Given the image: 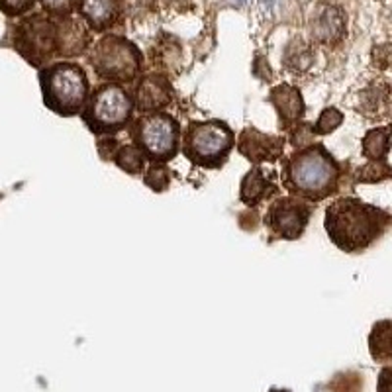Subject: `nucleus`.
Here are the masks:
<instances>
[{
	"instance_id": "nucleus-1",
	"label": "nucleus",
	"mask_w": 392,
	"mask_h": 392,
	"mask_svg": "<svg viewBox=\"0 0 392 392\" xmlns=\"http://www.w3.org/2000/svg\"><path fill=\"white\" fill-rule=\"evenodd\" d=\"M392 218L357 198H340L326 210V232L343 251H361L384 234Z\"/></svg>"
},
{
	"instance_id": "nucleus-2",
	"label": "nucleus",
	"mask_w": 392,
	"mask_h": 392,
	"mask_svg": "<svg viewBox=\"0 0 392 392\" xmlns=\"http://www.w3.org/2000/svg\"><path fill=\"white\" fill-rule=\"evenodd\" d=\"M283 181L298 198L322 201L338 189L340 165L323 145H310L288 159Z\"/></svg>"
},
{
	"instance_id": "nucleus-3",
	"label": "nucleus",
	"mask_w": 392,
	"mask_h": 392,
	"mask_svg": "<svg viewBox=\"0 0 392 392\" xmlns=\"http://www.w3.org/2000/svg\"><path fill=\"white\" fill-rule=\"evenodd\" d=\"M45 106L59 116L83 112L90 95V83L85 69L73 61L53 63L40 73Z\"/></svg>"
},
{
	"instance_id": "nucleus-4",
	"label": "nucleus",
	"mask_w": 392,
	"mask_h": 392,
	"mask_svg": "<svg viewBox=\"0 0 392 392\" xmlns=\"http://www.w3.org/2000/svg\"><path fill=\"white\" fill-rule=\"evenodd\" d=\"M133 110V96L126 88L120 85H102L88 95L83 108V122L96 136H110L130 124Z\"/></svg>"
},
{
	"instance_id": "nucleus-5",
	"label": "nucleus",
	"mask_w": 392,
	"mask_h": 392,
	"mask_svg": "<svg viewBox=\"0 0 392 392\" xmlns=\"http://www.w3.org/2000/svg\"><path fill=\"white\" fill-rule=\"evenodd\" d=\"M234 131L222 120L191 122L183 136V153L192 165L220 169L234 148Z\"/></svg>"
},
{
	"instance_id": "nucleus-6",
	"label": "nucleus",
	"mask_w": 392,
	"mask_h": 392,
	"mask_svg": "<svg viewBox=\"0 0 392 392\" xmlns=\"http://www.w3.org/2000/svg\"><path fill=\"white\" fill-rule=\"evenodd\" d=\"M131 138L149 161L165 163L181 149V126L171 114H149L131 128Z\"/></svg>"
},
{
	"instance_id": "nucleus-7",
	"label": "nucleus",
	"mask_w": 392,
	"mask_h": 392,
	"mask_svg": "<svg viewBox=\"0 0 392 392\" xmlns=\"http://www.w3.org/2000/svg\"><path fill=\"white\" fill-rule=\"evenodd\" d=\"M90 65L98 77L130 83L140 75L141 53L128 40L118 35H106L90 53Z\"/></svg>"
},
{
	"instance_id": "nucleus-8",
	"label": "nucleus",
	"mask_w": 392,
	"mask_h": 392,
	"mask_svg": "<svg viewBox=\"0 0 392 392\" xmlns=\"http://www.w3.org/2000/svg\"><path fill=\"white\" fill-rule=\"evenodd\" d=\"M18 49L34 65H44L59 52V28L44 16H34L20 24Z\"/></svg>"
},
{
	"instance_id": "nucleus-9",
	"label": "nucleus",
	"mask_w": 392,
	"mask_h": 392,
	"mask_svg": "<svg viewBox=\"0 0 392 392\" xmlns=\"http://www.w3.org/2000/svg\"><path fill=\"white\" fill-rule=\"evenodd\" d=\"M312 210L304 198L285 196L277 198L267 212V226L285 239H297L310 222Z\"/></svg>"
},
{
	"instance_id": "nucleus-10",
	"label": "nucleus",
	"mask_w": 392,
	"mask_h": 392,
	"mask_svg": "<svg viewBox=\"0 0 392 392\" xmlns=\"http://www.w3.org/2000/svg\"><path fill=\"white\" fill-rule=\"evenodd\" d=\"M171 98H173V90H171L169 81L161 75H149V77L141 78L133 102L140 110H159L169 105Z\"/></svg>"
},
{
	"instance_id": "nucleus-11",
	"label": "nucleus",
	"mask_w": 392,
	"mask_h": 392,
	"mask_svg": "<svg viewBox=\"0 0 392 392\" xmlns=\"http://www.w3.org/2000/svg\"><path fill=\"white\" fill-rule=\"evenodd\" d=\"M239 151L253 163L271 161V159L280 155L283 141L269 138L267 133H259L255 130H244L242 138H239Z\"/></svg>"
},
{
	"instance_id": "nucleus-12",
	"label": "nucleus",
	"mask_w": 392,
	"mask_h": 392,
	"mask_svg": "<svg viewBox=\"0 0 392 392\" xmlns=\"http://www.w3.org/2000/svg\"><path fill=\"white\" fill-rule=\"evenodd\" d=\"M120 4L122 0H81L78 8L88 26L96 32H102L116 24L120 16Z\"/></svg>"
},
{
	"instance_id": "nucleus-13",
	"label": "nucleus",
	"mask_w": 392,
	"mask_h": 392,
	"mask_svg": "<svg viewBox=\"0 0 392 392\" xmlns=\"http://www.w3.org/2000/svg\"><path fill=\"white\" fill-rule=\"evenodd\" d=\"M277 192V186L273 184L267 173L261 167H255L249 173L245 174L244 184H242V201L249 206H255L261 201H265L269 194Z\"/></svg>"
},
{
	"instance_id": "nucleus-14",
	"label": "nucleus",
	"mask_w": 392,
	"mask_h": 392,
	"mask_svg": "<svg viewBox=\"0 0 392 392\" xmlns=\"http://www.w3.org/2000/svg\"><path fill=\"white\" fill-rule=\"evenodd\" d=\"M271 100L275 102V108L280 114L283 122H295L304 112L302 96L297 88L288 87V85H280L279 88H275L271 93Z\"/></svg>"
},
{
	"instance_id": "nucleus-15",
	"label": "nucleus",
	"mask_w": 392,
	"mask_h": 392,
	"mask_svg": "<svg viewBox=\"0 0 392 392\" xmlns=\"http://www.w3.org/2000/svg\"><path fill=\"white\" fill-rule=\"evenodd\" d=\"M369 348L376 361L392 359V322H379L371 331Z\"/></svg>"
},
{
	"instance_id": "nucleus-16",
	"label": "nucleus",
	"mask_w": 392,
	"mask_h": 392,
	"mask_svg": "<svg viewBox=\"0 0 392 392\" xmlns=\"http://www.w3.org/2000/svg\"><path fill=\"white\" fill-rule=\"evenodd\" d=\"M391 133L392 128H376V130H371L365 136L363 140V151L369 159H375V161H381L386 151L391 148Z\"/></svg>"
},
{
	"instance_id": "nucleus-17",
	"label": "nucleus",
	"mask_w": 392,
	"mask_h": 392,
	"mask_svg": "<svg viewBox=\"0 0 392 392\" xmlns=\"http://www.w3.org/2000/svg\"><path fill=\"white\" fill-rule=\"evenodd\" d=\"M114 161H116V165L120 167L122 171H126V173L138 174L143 171L148 157L143 155V151H141L138 145H126V148L118 149Z\"/></svg>"
},
{
	"instance_id": "nucleus-18",
	"label": "nucleus",
	"mask_w": 392,
	"mask_h": 392,
	"mask_svg": "<svg viewBox=\"0 0 392 392\" xmlns=\"http://www.w3.org/2000/svg\"><path fill=\"white\" fill-rule=\"evenodd\" d=\"M343 28V16L338 8H328L320 18V26H318V34L323 40L328 37H338Z\"/></svg>"
},
{
	"instance_id": "nucleus-19",
	"label": "nucleus",
	"mask_w": 392,
	"mask_h": 392,
	"mask_svg": "<svg viewBox=\"0 0 392 392\" xmlns=\"http://www.w3.org/2000/svg\"><path fill=\"white\" fill-rule=\"evenodd\" d=\"M341 120H343V116H341L340 110H335V108H328V110H323L322 116H320V120H318V124L314 126V131H316V133H320V136L330 133V131H333L338 126H340Z\"/></svg>"
},
{
	"instance_id": "nucleus-20",
	"label": "nucleus",
	"mask_w": 392,
	"mask_h": 392,
	"mask_svg": "<svg viewBox=\"0 0 392 392\" xmlns=\"http://www.w3.org/2000/svg\"><path fill=\"white\" fill-rule=\"evenodd\" d=\"M145 184L155 192L165 191L169 186V171L163 165H153L145 174Z\"/></svg>"
},
{
	"instance_id": "nucleus-21",
	"label": "nucleus",
	"mask_w": 392,
	"mask_h": 392,
	"mask_svg": "<svg viewBox=\"0 0 392 392\" xmlns=\"http://www.w3.org/2000/svg\"><path fill=\"white\" fill-rule=\"evenodd\" d=\"M44 8L52 14H57V16H67L73 12L77 0H42Z\"/></svg>"
},
{
	"instance_id": "nucleus-22",
	"label": "nucleus",
	"mask_w": 392,
	"mask_h": 392,
	"mask_svg": "<svg viewBox=\"0 0 392 392\" xmlns=\"http://www.w3.org/2000/svg\"><path fill=\"white\" fill-rule=\"evenodd\" d=\"M34 0H0V8L6 14H22L24 10L32 8Z\"/></svg>"
},
{
	"instance_id": "nucleus-23",
	"label": "nucleus",
	"mask_w": 392,
	"mask_h": 392,
	"mask_svg": "<svg viewBox=\"0 0 392 392\" xmlns=\"http://www.w3.org/2000/svg\"><path fill=\"white\" fill-rule=\"evenodd\" d=\"M379 392H392V369H384L379 376Z\"/></svg>"
}]
</instances>
